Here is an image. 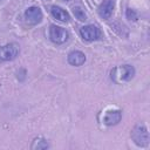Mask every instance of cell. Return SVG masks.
Returning a JSON list of instances; mask_svg holds the SVG:
<instances>
[{
	"mask_svg": "<svg viewBox=\"0 0 150 150\" xmlns=\"http://www.w3.org/2000/svg\"><path fill=\"white\" fill-rule=\"evenodd\" d=\"M111 79L117 82V83H122V82H127L130 81L134 75H135V69L130 64H123V66H118L115 67L111 70Z\"/></svg>",
	"mask_w": 150,
	"mask_h": 150,
	"instance_id": "cell-1",
	"label": "cell"
},
{
	"mask_svg": "<svg viewBox=\"0 0 150 150\" xmlns=\"http://www.w3.org/2000/svg\"><path fill=\"white\" fill-rule=\"evenodd\" d=\"M131 138L139 146L149 144V132L144 125H136L131 131Z\"/></svg>",
	"mask_w": 150,
	"mask_h": 150,
	"instance_id": "cell-2",
	"label": "cell"
},
{
	"mask_svg": "<svg viewBox=\"0 0 150 150\" xmlns=\"http://www.w3.org/2000/svg\"><path fill=\"white\" fill-rule=\"evenodd\" d=\"M19 54V47L15 43H8L0 47V62L14 60Z\"/></svg>",
	"mask_w": 150,
	"mask_h": 150,
	"instance_id": "cell-3",
	"label": "cell"
},
{
	"mask_svg": "<svg viewBox=\"0 0 150 150\" xmlns=\"http://www.w3.org/2000/svg\"><path fill=\"white\" fill-rule=\"evenodd\" d=\"M49 38H50V40L54 43L61 45V43H63V42L67 41L68 33H67V30L64 28L59 27V26H55V25H52L50 28H49Z\"/></svg>",
	"mask_w": 150,
	"mask_h": 150,
	"instance_id": "cell-4",
	"label": "cell"
},
{
	"mask_svg": "<svg viewBox=\"0 0 150 150\" xmlns=\"http://www.w3.org/2000/svg\"><path fill=\"white\" fill-rule=\"evenodd\" d=\"M80 34L81 36L86 40V41H94L96 39H98L100 36V30L96 26L94 25H87V26H83L81 29H80Z\"/></svg>",
	"mask_w": 150,
	"mask_h": 150,
	"instance_id": "cell-5",
	"label": "cell"
},
{
	"mask_svg": "<svg viewBox=\"0 0 150 150\" xmlns=\"http://www.w3.org/2000/svg\"><path fill=\"white\" fill-rule=\"evenodd\" d=\"M25 16H26L27 22H29L32 25H36L42 20V12L39 7L32 6L25 12Z\"/></svg>",
	"mask_w": 150,
	"mask_h": 150,
	"instance_id": "cell-6",
	"label": "cell"
},
{
	"mask_svg": "<svg viewBox=\"0 0 150 150\" xmlns=\"http://www.w3.org/2000/svg\"><path fill=\"white\" fill-rule=\"evenodd\" d=\"M114 11V0H104L98 7V14L103 19L110 18Z\"/></svg>",
	"mask_w": 150,
	"mask_h": 150,
	"instance_id": "cell-7",
	"label": "cell"
},
{
	"mask_svg": "<svg viewBox=\"0 0 150 150\" xmlns=\"http://www.w3.org/2000/svg\"><path fill=\"white\" fill-rule=\"evenodd\" d=\"M122 118V112L120 110H110L107 111V114L103 117V122L107 125H115L117 124Z\"/></svg>",
	"mask_w": 150,
	"mask_h": 150,
	"instance_id": "cell-8",
	"label": "cell"
},
{
	"mask_svg": "<svg viewBox=\"0 0 150 150\" xmlns=\"http://www.w3.org/2000/svg\"><path fill=\"white\" fill-rule=\"evenodd\" d=\"M68 62L71 64V66H82L84 62H86V55L80 52V50H74L71 53H69L68 55Z\"/></svg>",
	"mask_w": 150,
	"mask_h": 150,
	"instance_id": "cell-9",
	"label": "cell"
},
{
	"mask_svg": "<svg viewBox=\"0 0 150 150\" xmlns=\"http://www.w3.org/2000/svg\"><path fill=\"white\" fill-rule=\"evenodd\" d=\"M52 14L55 19L62 21V22H68L69 21V14L67 11H64L63 8L59 7V6H53L52 7Z\"/></svg>",
	"mask_w": 150,
	"mask_h": 150,
	"instance_id": "cell-10",
	"label": "cell"
},
{
	"mask_svg": "<svg viewBox=\"0 0 150 150\" xmlns=\"http://www.w3.org/2000/svg\"><path fill=\"white\" fill-rule=\"evenodd\" d=\"M49 145H48V143L45 141V139H42V138H35L34 141H33V143H32V145H30V149L32 150H39V149H47Z\"/></svg>",
	"mask_w": 150,
	"mask_h": 150,
	"instance_id": "cell-11",
	"label": "cell"
},
{
	"mask_svg": "<svg viewBox=\"0 0 150 150\" xmlns=\"http://www.w3.org/2000/svg\"><path fill=\"white\" fill-rule=\"evenodd\" d=\"M73 12H74V15L76 16V19H79L80 21H84L87 20V15L84 13V11L80 7H74L73 8Z\"/></svg>",
	"mask_w": 150,
	"mask_h": 150,
	"instance_id": "cell-12",
	"label": "cell"
},
{
	"mask_svg": "<svg viewBox=\"0 0 150 150\" xmlns=\"http://www.w3.org/2000/svg\"><path fill=\"white\" fill-rule=\"evenodd\" d=\"M127 18H128L129 20H136V19H137V14H136V12H135L134 9L128 8V9H127Z\"/></svg>",
	"mask_w": 150,
	"mask_h": 150,
	"instance_id": "cell-13",
	"label": "cell"
},
{
	"mask_svg": "<svg viewBox=\"0 0 150 150\" xmlns=\"http://www.w3.org/2000/svg\"><path fill=\"white\" fill-rule=\"evenodd\" d=\"M66 1H68V0H66Z\"/></svg>",
	"mask_w": 150,
	"mask_h": 150,
	"instance_id": "cell-14",
	"label": "cell"
}]
</instances>
